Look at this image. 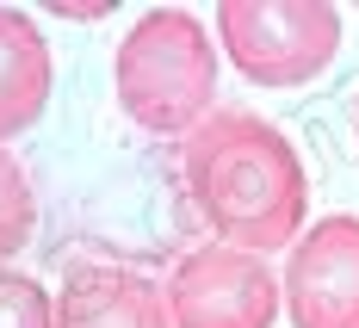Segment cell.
Segmentation results:
<instances>
[{
    "label": "cell",
    "instance_id": "obj_1",
    "mask_svg": "<svg viewBox=\"0 0 359 328\" xmlns=\"http://www.w3.org/2000/svg\"><path fill=\"white\" fill-rule=\"evenodd\" d=\"M180 180L198 217L223 235V248H242V254L291 248L310 211V180L297 149L285 143L279 124L242 106L211 111L180 143Z\"/></svg>",
    "mask_w": 359,
    "mask_h": 328
},
{
    "label": "cell",
    "instance_id": "obj_2",
    "mask_svg": "<svg viewBox=\"0 0 359 328\" xmlns=\"http://www.w3.org/2000/svg\"><path fill=\"white\" fill-rule=\"evenodd\" d=\"M118 100L155 137H192L217 111V43L186 6L143 13L118 43Z\"/></svg>",
    "mask_w": 359,
    "mask_h": 328
},
{
    "label": "cell",
    "instance_id": "obj_3",
    "mask_svg": "<svg viewBox=\"0 0 359 328\" xmlns=\"http://www.w3.org/2000/svg\"><path fill=\"white\" fill-rule=\"evenodd\" d=\"M217 37L254 87H304L341 50V13L328 0H223Z\"/></svg>",
    "mask_w": 359,
    "mask_h": 328
},
{
    "label": "cell",
    "instance_id": "obj_4",
    "mask_svg": "<svg viewBox=\"0 0 359 328\" xmlns=\"http://www.w3.org/2000/svg\"><path fill=\"white\" fill-rule=\"evenodd\" d=\"M285 285H273V266L242 248H192L168 279L174 328H273Z\"/></svg>",
    "mask_w": 359,
    "mask_h": 328
},
{
    "label": "cell",
    "instance_id": "obj_5",
    "mask_svg": "<svg viewBox=\"0 0 359 328\" xmlns=\"http://www.w3.org/2000/svg\"><path fill=\"white\" fill-rule=\"evenodd\" d=\"M285 310L297 328H359V217H323L291 242Z\"/></svg>",
    "mask_w": 359,
    "mask_h": 328
},
{
    "label": "cell",
    "instance_id": "obj_6",
    "mask_svg": "<svg viewBox=\"0 0 359 328\" xmlns=\"http://www.w3.org/2000/svg\"><path fill=\"white\" fill-rule=\"evenodd\" d=\"M56 328H174V316H168V292L149 273L81 260L62 279Z\"/></svg>",
    "mask_w": 359,
    "mask_h": 328
},
{
    "label": "cell",
    "instance_id": "obj_7",
    "mask_svg": "<svg viewBox=\"0 0 359 328\" xmlns=\"http://www.w3.org/2000/svg\"><path fill=\"white\" fill-rule=\"evenodd\" d=\"M50 100V43L19 6H0V143L25 137Z\"/></svg>",
    "mask_w": 359,
    "mask_h": 328
},
{
    "label": "cell",
    "instance_id": "obj_8",
    "mask_svg": "<svg viewBox=\"0 0 359 328\" xmlns=\"http://www.w3.org/2000/svg\"><path fill=\"white\" fill-rule=\"evenodd\" d=\"M37 229V198H32V180L25 168L0 149V260H13Z\"/></svg>",
    "mask_w": 359,
    "mask_h": 328
},
{
    "label": "cell",
    "instance_id": "obj_9",
    "mask_svg": "<svg viewBox=\"0 0 359 328\" xmlns=\"http://www.w3.org/2000/svg\"><path fill=\"white\" fill-rule=\"evenodd\" d=\"M0 328H56V297L37 279L0 266Z\"/></svg>",
    "mask_w": 359,
    "mask_h": 328
}]
</instances>
